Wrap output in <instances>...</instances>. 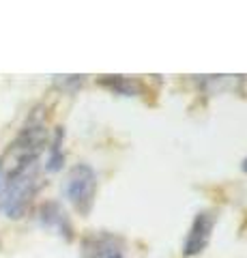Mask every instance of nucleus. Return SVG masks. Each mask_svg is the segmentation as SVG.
<instances>
[{"label": "nucleus", "mask_w": 247, "mask_h": 258, "mask_svg": "<svg viewBox=\"0 0 247 258\" xmlns=\"http://www.w3.org/2000/svg\"><path fill=\"white\" fill-rule=\"evenodd\" d=\"M108 258H125V256H121V254H114V256H108Z\"/></svg>", "instance_id": "nucleus-11"}, {"label": "nucleus", "mask_w": 247, "mask_h": 258, "mask_svg": "<svg viewBox=\"0 0 247 258\" xmlns=\"http://www.w3.org/2000/svg\"><path fill=\"white\" fill-rule=\"evenodd\" d=\"M241 170L247 174V157H243V161H241Z\"/></svg>", "instance_id": "nucleus-10"}, {"label": "nucleus", "mask_w": 247, "mask_h": 258, "mask_svg": "<svg viewBox=\"0 0 247 258\" xmlns=\"http://www.w3.org/2000/svg\"><path fill=\"white\" fill-rule=\"evenodd\" d=\"M215 222H217V217H215L213 211H200L194 217V222L189 226V232L185 237V243H183V256L194 258L204 252L211 241Z\"/></svg>", "instance_id": "nucleus-4"}, {"label": "nucleus", "mask_w": 247, "mask_h": 258, "mask_svg": "<svg viewBox=\"0 0 247 258\" xmlns=\"http://www.w3.org/2000/svg\"><path fill=\"white\" fill-rule=\"evenodd\" d=\"M54 82H56V86L60 88V91L75 93L77 88H82L84 76H56V78H54Z\"/></svg>", "instance_id": "nucleus-9"}, {"label": "nucleus", "mask_w": 247, "mask_h": 258, "mask_svg": "<svg viewBox=\"0 0 247 258\" xmlns=\"http://www.w3.org/2000/svg\"><path fill=\"white\" fill-rule=\"evenodd\" d=\"M99 86L108 88L116 95H123V97H135L142 93V84L140 80L135 78H127V76H101L99 80Z\"/></svg>", "instance_id": "nucleus-7"}, {"label": "nucleus", "mask_w": 247, "mask_h": 258, "mask_svg": "<svg viewBox=\"0 0 247 258\" xmlns=\"http://www.w3.org/2000/svg\"><path fill=\"white\" fill-rule=\"evenodd\" d=\"M47 147V132L43 123H30L22 129L7 151L0 157V168H3L5 179L9 181L13 176L22 174L24 170H28L30 166L37 164L39 155Z\"/></svg>", "instance_id": "nucleus-1"}, {"label": "nucleus", "mask_w": 247, "mask_h": 258, "mask_svg": "<svg viewBox=\"0 0 247 258\" xmlns=\"http://www.w3.org/2000/svg\"><path fill=\"white\" fill-rule=\"evenodd\" d=\"M62 140H65V129L58 127L56 134H54L52 147H50V157H47L45 170L47 172H58L62 164H65V153H62Z\"/></svg>", "instance_id": "nucleus-8"}, {"label": "nucleus", "mask_w": 247, "mask_h": 258, "mask_svg": "<svg viewBox=\"0 0 247 258\" xmlns=\"http://www.w3.org/2000/svg\"><path fill=\"white\" fill-rule=\"evenodd\" d=\"M95 196H97V172L89 164H75L67 174L65 198L79 215L86 217L93 211Z\"/></svg>", "instance_id": "nucleus-3"}, {"label": "nucleus", "mask_w": 247, "mask_h": 258, "mask_svg": "<svg viewBox=\"0 0 247 258\" xmlns=\"http://www.w3.org/2000/svg\"><path fill=\"white\" fill-rule=\"evenodd\" d=\"M39 189V174L37 166H30L28 170L13 176L7 181V187L0 194V211H5L7 217L20 220L26 215L30 203Z\"/></svg>", "instance_id": "nucleus-2"}, {"label": "nucleus", "mask_w": 247, "mask_h": 258, "mask_svg": "<svg viewBox=\"0 0 247 258\" xmlns=\"http://www.w3.org/2000/svg\"><path fill=\"white\" fill-rule=\"evenodd\" d=\"M125 241L112 235V232H89L79 241V256L82 258H108L114 254H121Z\"/></svg>", "instance_id": "nucleus-5"}, {"label": "nucleus", "mask_w": 247, "mask_h": 258, "mask_svg": "<svg viewBox=\"0 0 247 258\" xmlns=\"http://www.w3.org/2000/svg\"><path fill=\"white\" fill-rule=\"evenodd\" d=\"M39 222H41L45 228H54L60 235H65L67 239H71V224H69V217L65 213L56 200H47V203L41 205L39 209Z\"/></svg>", "instance_id": "nucleus-6"}]
</instances>
